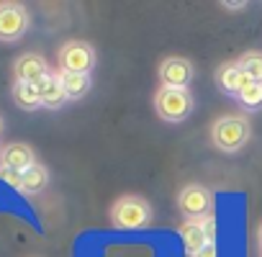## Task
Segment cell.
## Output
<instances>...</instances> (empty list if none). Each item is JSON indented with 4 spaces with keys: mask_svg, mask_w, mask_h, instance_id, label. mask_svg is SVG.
Here are the masks:
<instances>
[{
    "mask_svg": "<svg viewBox=\"0 0 262 257\" xmlns=\"http://www.w3.org/2000/svg\"><path fill=\"white\" fill-rule=\"evenodd\" d=\"M249 134H252L249 118L242 116V113L221 116V118H216L213 126H211V142H213V147L221 149V152H226V155L239 152V149L249 142Z\"/></svg>",
    "mask_w": 262,
    "mask_h": 257,
    "instance_id": "cell-1",
    "label": "cell"
},
{
    "mask_svg": "<svg viewBox=\"0 0 262 257\" xmlns=\"http://www.w3.org/2000/svg\"><path fill=\"white\" fill-rule=\"evenodd\" d=\"M108 216H111V224L116 229L131 231V229H147L152 224V219H155V211H152V206H149L147 198L128 193V196L116 198V203L111 206V213Z\"/></svg>",
    "mask_w": 262,
    "mask_h": 257,
    "instance_id": "cell-2",
    "label": "cell"
},
{
    "mask_svg": "<svg viewBox=\"0 0 262 257\" xmlns=\"http://www.w3.org/2000/svg\"><path fill=\"white\" fill-rule=\"evenodd\" d=\"M193 93L190 88L178 90V88H160L155 93V111L162 121L167 123H180L193 113Z\"/></svg>",
    "mask_w": 262,
    "mask_h": 257,
    "instance_id": "cell-3",
    "label": "cell"
},
{
    "mask_svg": "<svg viewBox=\"0 0 262 257\" xmlns=\"http://www.w3.org/2000/svg\"><path fill=\"white\" fill-rule=\"evenodd\" d=\"M93 67H95V49L88 41H67L59 49V70L62 72L90 75Z\"/></svg>",
    "mask_w": 262,
    "mask_h": 257,
    "instance_id": "cell-4",
    "label": "cell"
},
{
    "mask_svg": "<svg viewBox=\"0 0 262 257\" xmlns=\"http://www.w3.org/2000/svg\"><path fill=\"white\" fill-rule=\"evenodd\" d=\"M178 206L188 219H206L213 211V193L203 185H185L178 196Z\"/></svg>",
    "mask_w": 262,
    "mask_h": 257,
    "instance_id": "cell-5",
    "label": "cell"
},
{
    "mask_svg": "<svg viewBox=\"0 0 262 257\" xmlns=\"http://www.w3.org/2000/svg\"><path fill=\"white\" fill-rule=\"evenodd\" d=\"M29 31V13L21 3H0V41H18Z\"/></svg>",
    "mask_w": 262,
    "mask_h": 257,
    "instance_id": "cell-6",
    "label": "cell"
},
{
    "mask_svg": "<svg viewBox=\"0 0 262 257\" xmlns=\"http://www.w3.org/2000/svg\"><path fill=\"white\" fill-rule=\"evenodd\" d=\"M193 62L185 59V57H167L162 65H160V82L162 88H178V90H185L193 80Z\"/></svg>",
    "mask_w": 262,
    "mask_h": 257,
    "instance_id": "cell-7",
    "label": "cell"
},
{
    "mask_svg": "<svg viewBox=\"0 0 262 257\" xmlns=\"http://www.w3.org/2000/svg\"><path fill=\"white\" fill-rule=\"evenodd\" d=\"M31 165H36V155L29 144H21V142H13L8 144L3 152H0V167H8V170H16V173H26Z\"/></svg>",
    "mask_w": 262,
    "mask_h": 257,
    "instance_id": "cell-8",
    "label": "cell"
},
{
    "mask_svg": "<svg viewBox=\"0 0 262 257\" xmlns=\"http://www.w3.org/2000/svg\"><path fill=\"white\" fill-rule=\"evenodd\" d=\"M36 85V90H39V95H41V105L44 108H52V111H57V108H62L70 98H67V93H64V88H62V80H59V72L54 75V72H49L47 77H41L39 82H34Z\"/></svg>",
    "mask_w": 262,
    "mask_h": 257,
    "instance_id": "cell-9",
    "label": "cell"
},
{
    "mask_svg": "<svg viewBox=\"0 0 262 257\" xmlns=\"http://www.w3.org/2000/svg\"><path fill=\"white\" fill-rule=\"evenodd\" d=\"M216 82H219V88H221L224 93L239 95V93H242L249 82H254V80H252L249 75H244L236 62H229V65H221V67L216 70Z\"/></svg>",
    "mask_w": 262,
    "mask_h": 257,
    "instance_id": "cell-10",
    "label": "cell"
},
{
    "mask_svg": "<svg viewBox=\"0 0 262 257\" xmlns=\"http://www.w3.org/2000/svg\"><path fill=\"white\" fill-rule=\"evenodd\" d=\"M49 75V65L41 54H24L16 62V82H39Z\"/></svg>",
    "mask_w": 262,
    "mask_h": 257,
    "instance_id": "cell-11",
    "label": "cell"
},
{
    "mask_svg": "<svg viewBox=\"0 0 262 257\" xmlns=\"http://www.w3.org/2000/svg\"><path fill=\"white\" fill-rule=\"evenodd\" d=\"M180 237H183V244H185V249H188L190 257H193L195 252H201V249L211 242L208 234H206V229H203V221H201V219H188V221H183Z\"/></svg>",
    "mask_w": 262,
    "mask_h": 257,
    "instance_id": "cell-12",
    "label": "cell"
},
{
    "mask_svg": "<svg viewBox=\"0 0 262 257\" xmlns=\"http://www.w3.org/2000/svg\"><path fill=\"white\" fill-rule=\"evenodd\" d=\"M49 185V170L44 167V165H31L26 173H24V183H21V190L26 193V196H36V193H41L44 188Z\"/></svg>",
    "mask_w": 262,
    "mask_h": 257,
    "instance_id": "cell-13",
    "label": "cell"
},
{
    "mask_svg": "<svg viewBox=\"0 0 262 257\" xmlns=\"http://www.w3.org/2000/svg\"><path fill=\"white\" fill-rule=\"evenodd\" d=\"M59 80H62V88H64L70 100H80L90 90V75H77V72H62L59 70Z\"/></svg>",
    "mask_w": 262,
    "mask_h": 257,
    "instance_id": "cell-14",
    "label": "cell"
},
{
    "mask_svg": "<svg viewBox=\"0 0 262 257\" xmlns=\"http://www.w3.org/2000/svg\"><path fill=\"white\" fill-rule=\"evenodd\" d=\"M13 100H16V105L24 108V111H36V108H41V95H39V90H36L34 82H16V85H13Z\"/></svg>",
    "mask_w": 262,
    "mask_h": 257,
    "instance_id": "cell-15",
    "label": "cell"
},
{
    "mask_svg": "<svg viewBox=\"0 0 262 257\" xmlns=\"http://www.w3.org/2000/svg\"><path fill=\"white\" fill-rule=\"evenodd\" d=\"M239 70L244 75H249L254 82H262V52H247L236 59Z\"/></svg>",
    "mask_w": 262,
    "mask_h": 257,
    "instance_id": "cell-16",
    "label": "cell"
},
{
    "mask_svg": "<svg viewBox=\"0 0 262 257\" xmlns=\"http://www.w3.org/2000/svg\"><path fill=\"white\" fill-rule=\"evenodd\" d=\"M236 98L247 111H257L262 105V82H249Z\"/></svg>",
    "mask_w": 262,
    "mask_h": 257,
    "instance_id": "cell-17",
    "label": "cell"
},
{
    "mask_svg": "<svg viewBox=\"0 0 262 257\" xmlns=\"http://www.w3.org/2000/svg\"><path fill=\"white\" fill-rule=\"evenodd\" d=\"M0 180H3V183H8L11 188H18V190H21L24 173H16V170H8V167H0Z\"/></svg>",
    "mask_w": 262,
    "mask_h": 257,
    "instance_id": "cell-18",
    "label": "cell"
},
{
    "mask_svg": "<svg viewBox=\"0 0 262 257\" xmlns=\"http://www.w3.org/2000/svg\"><path fill=\"white\" fill-rule=\"evenodd\" d=\"M193 257H219V247H216V242H208L201 252H195Z\"/></svg>",
    "mask_w": 262,
    "mask_h": 257,
    "instance_id": "cell-19",
    "label": "cell"
},
{
    "mask_svg": "<svg viewBox=\"0 0 262 257\" xmlns=\"http://www.w3.org/2000/svg\"><path fill=\"white\" fill-rule=\"evenodd\" d=\"M224 8H231V11H236V8H244V3H224Z\"/></svg>",
    "mask_w": 262,
    "mask_h": 257,
    "instance_id": "cell-20",
    "label": "cell"
},
{
    "mask_svg": "<svg viewBox=\"0 0 262 257\" xmlns=\"http://www.w3.org/2000/svg\"><path fill=\"white\" fill-rule=\"evenodd\" d=\"M257 242H259V247H262V224H259V229H257Z\"/></svg>",
    "mask_w": 262,
    "mask_h": 257,
    "instance_id": "cell-21",
    "label": "cell"
},
{
    "mask_svg": "<svg viewBox=\"0 0 262 257\" xmlns=\"http://www.w3.org/2000/svg\"><path fill=\"white\" fill-rule=\"evenodd\" d=\"M0 132H3V118H0Z\"/></svg>",
    "mask_w": 262,
    "mask_h": 257,
    "instance_id": "cell-22",
    "label": "cell"
}]
</instances>
